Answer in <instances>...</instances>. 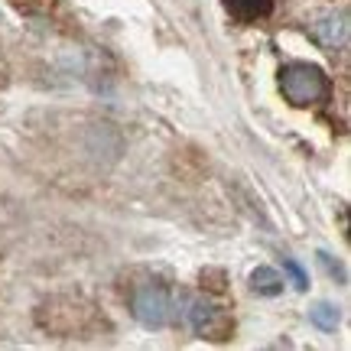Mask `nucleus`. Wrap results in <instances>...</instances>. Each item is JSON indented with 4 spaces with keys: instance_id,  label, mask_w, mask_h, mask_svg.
Listing matches in <instances>:
<instances>
[{
    "instance_id": "f257e3e1",
    "label": "nucleus",
    "mask_w": 351,
    "mask_h": 351,
    "mask_svg": "<svg viewBox=\"0 0 351 351\" xmlns=\"http://www.w3.org/2000/svg\"><path fill=\"white\" fill-rule=\"evenodd\" d=\"M280 88L287 95L289 104L306 108V104H319L328 98V78L319 65L309 62H289L280 69Z\"/></svg>"
},
{
    "instance_id": "f03ea898",
    "label": "nucleus",
    "mask_w": 351,
    "mask_h": 351,
    "mask_svg": "<svg viewBox=\"0 0 351 351\" xmlns=\"http://www.w3.org/2000/svg\"><path fill=\"white\" fill-rule=\"evenodd\" d=\"M134 319L147 328H163L173 315V300H169V289L160 283H143L134 289V300H130Z\"/></svg>"
},
{
    "instance_id": "7ed1b4c3",
    "label": "nucleus",
    "mask_w": 351,
    "mask_h": 351,
    "mask_svg": "<svg viewBox=\"0 0 351 351\" xmlns=\"http://www.w3.org/2000/svg\"><path fill=\"white\" fill-rule=\"evenodd\" d=\"M186 319H189V326L195 328L202 339H225L228 328H231L228 315L221 313L215 302L202 300V296H192V300L186 302Z\"/></svg>"
},
{
    "instance_id": "20e7f679",
    "label": "nucleus",
    "mask_w": 351,
    "mask_h": 351,
    "mask_svg": "<svg viewBox=\"0 0 351 351\" xmlns=\"http://www.w3.org/2000/svg\"><path fill=\"white\" fill-rule=\"evenodd\" d=\"M348 10H328L313 23V36L326 49H345L348 46Z\"/></svg>"
},
{
    "instance_id": "39448f33",
    "label": "nucleus",
    "mask_w": 351,
    "mask_h": 351,
    "mask_svg": "<svg viewBox=\"0 0 351 351\" xmlns=\"http://www.w3.org/2000/svg\"><path fill=\"white\" fill-rule=\"evenodd\" d=\"M225 7L238 23H257L274 13V0H225Z\"/></svg>"
},
{
    "instance_id": "423d86ee",
    "label": "nucleus",
    "mask_w": 351,
    "mask_h": 351,
    "mask_svg": "<svg viewBox=\"0 0 351 351\" xmlns=\"http://www.w3.org/2000/svg\"><path fill=\"white\" fill-rule=\"evenodd\" d=\"M251 289L261 296H276V293H283V276L274 267H257L251 274Z\"/></svg>"
},
{
    "instance_id": "0eeeda50",
    "label": "nucleus",
    "mask_w": 351,
    "mask_h": 351,
    "mask_svg": "<svg viewBox=\"0 0 351 351\" xmlns=\"http://www.w3.org/2000/svg\"><path fill=\"white\" fill-rule=\"evenodd\" d=\"M309 319H313L322 332H335V326H339L341 315H339V309H335L332 302H315L313 309H309Z\"/></svg>"
},
{
    "instance_id": "6e6552de",
    "label": "nucleus",
    "mask_w": 351,
    "mask_h": 351,
    "mask_svg": "<svg viewBox=\"0 0 351 351\" xmlns=\"http://www.w3.org/2000/svg\"><path fill=\"white\" fill-rule=\"evenodd\" d=\"M283 267H287L289 276H293V287H296V289H306V283H309V280H306V274H302L300 263L293 261V257H287V261H283Z\"/></svg>"
},
{
    "instance_id": "1a4fd4ad",
    "label": "nucleus",
    "mask_w": 351,
    "mask_h": 351,
    "mask_svg": "<svg viewBox=\"0 0 351 351\" xmlns=\"http://www.w3.org/2000/svg\"><path fill=\"white\" fill-rule=\"evenodd\" d=\"M319 261L326 263V270H328V274H332V276H339V283H345V270H341V267H339V263H335V261H332L328 254H319Z\"/></svg>"
}]
</instances>
